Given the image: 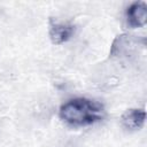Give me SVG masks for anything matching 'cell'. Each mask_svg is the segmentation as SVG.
I'll use <instances>...</instances> for the list:
<instances>
[{
	"mask_svg": "<svg viewBox=\"0 0 147 147\" xmlns=\"http://www.w3.org/2000/svg\"><path fill=\"white\" fill-rule=\"evenodd\" d=\"M59 116L68 125L82 127L100 122L105 117V108L99 101L87 98H75L60 107Z\"/></svg>",
	"mask_w": 147,
	"mask_h": 147,
	"instance_id": "1",
	"label": "cell"
},
{
	"mask_svg": "<svg viewBox=\"0 0 147 147\" xmlns=\"http://www.w3.org/2000/svg\"><path fill=\"white\" fill-rule=\"evenodd\" d=\"M48 26L49 38L54 45H62L67 42L75 33V25L68 22H60L51 18Z\"/></svg>",
	"mask_w": 147,
	"mask_h": 147,
	"instance_id": "2",
	"label": "cell"
},
{
	"mask_svg": "<svg viewBox=\"0 0 147 147\" xmlns=\"http://www.w3.org/2000/svg\"><path fill=\"white\" fill-rule=\"evenodd\" d=\"M127 24L131 28H142L147 23V5L144 1L131 3L125 13Z\"/></svg>",
	"mask_w": 147,
	"mask_h": 147,
	"instance_id": "3",
	"label": "cell"
},
{
	"mask_svg": "<svg viewBox=\"0 0 147 147\" xmlns=\"http://www.w3.org/2000/svg\"><path fill=\"white\" fill-rule=\"evenodd\" d=\"M146 121V111L140 108H131L124 111L121 117V123L123 127L130 131L140 130Z\"/></svg>",
	"mask_w": 147,
	"mask_h": 147,
	"instance_id": "4",
	"label": "cell"
}]
</instances>
